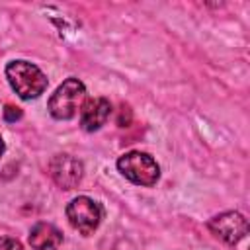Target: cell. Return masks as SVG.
<instances>
[{
	"instance_id": "5b68a950",
	"label": "cell",
	"mask_w": 250,
	"mask_h": 250,
	"mask_svg": "<svg viewBox=\"0 0 250 250\" xmlns=\"http://www.w3.org/2000/svg\"><path fill=\"white\" fill-rule=\"evenodd\" d=\"M207 227L217 238L225 240L227 244L240 242L248 232V221L238 211H225L221 215H215L207 223Z\"/></svg>"
},
{
	"instance_id": "52a82bcc",
	"label": "cell",
	"mask_w": 250,
	"mask_h": 250,
	"mask_svg": "<svg viewBox=\"0 0 250 250\" xmlns=\"http://www.w3.org/2000/svg\"><path fill=\"white\" fill-rule=\"evenodd\" d=\"M111 115V104L105 98L86 100L80 107V127L84 131H98Z\"/></svg>"
},
{
	"instance_id": "ba28073f",
	"label": "cell",
	"mask_w": 250,
	"mask_h": 250,
	"mask_svg": "<svg viewBox=\"0 0 250 250\" xmlns=\"http://www.w3.org/2000/svg\"><path fill=\"white\" fill-rule=\"evenodd\" d=\"M29 244L33 250H59L62 232L51 223H37L29 232Z\"/></svg>"
},
{
	"instance_id": "8fae6325",
	"label": "cell",
	"mask_w": 250,
	"mask_h": 250,
	"mask_svg": "<svg viewBox=\"0 0 250 250\" xmlns=\"http://www.w3.org/2000/svg\"><path fill=\"white\" fill-rule=\"evenodd\" d=\"M4 150H6V145H4V141H2V137H0V158H2Z\"/></svg>"
},
{
	"instance_id": "9c48e42d",
	"label": "cell",
	"mask_w": 250,
	"mask_h": 250,
	"mask_svg": "<svg viewBox=\"0 0 250 250\" xmlns=\"http://www.w3.org/2000/svg\"><path fill=\"white\" fill-rule=\"evenodd\" d=\"M0 250H23V246L10 236H0Z\"/></svg>"
},
{
	"instance_id": "6da1fadb",
	"label": "cell",
	"mask_w": 250,
	"mask_h": 250,
	"mask_svg": "<svg viewBox=\"0 0 250 250\" xmlns=\"http://www.w3.org/2000/svg\"><path fill=\"white\" fill-rule=\"evenodd\" d=\"M6 78L12 86V90L21 100H33L39 98L47 90V76L45 72L27 61H12L6 64Z\"/></svg>"
},
{
	"instance_id": "30bf717a",
	"label": "cell",
	"mask_w": 250,
	"mask_h": 250,
	"mask_svg": "<svg viewBox=\"0 0 250 250\" xmlns=\"http://www.w3.org/2000/svg\"><path fill=\"white\" fill-rule=\"evenodd\" d=\"M4 119L8 123H14V121L21 119V109L20 107H14V105H6L4 107Z\"/></svg>"
},
{
	"instance_id": "277c9868",
	"label": "cell",
	"mask_w": 250,
	"mask_h": 250,
	"mask_svg": "<svg viewBox=\"0 0 250 250\" xmlns=\"http://www.w3.org/2000/svg\"><path fill=\"white\" fill-rule=\"evenodd\" d=\"M102 217H104V211L100 203L94 201L92 197L78 195L66 205V219L72 225V229H76L80 234H86V236L92 234L100 227Z\"/></svg>"
},
{
	"instance_id": "8992f818",
	"label": "cell",
	"mask_w": 250,
	"mask_h": 250,
	"mask_svg": "<svg viewBox=\"0 0 250 250\" xmlns=\"http://www.w3.org/2000/svg\"><path fill=\"white\" fill-rule=\"evenodd\" d=\"M49 174L57 186H61L62 189H72L80 184L84 166L70 154H55L49 162Z\"/></svg>"
},
{
	"instance_id": "7a4b0ae2",
	"label": "cell",
	"mask_w": 250,
	"mask_h": 250,
	"mask_svg": "<svg viewBox=\"0 0 250 250\" xmlns=\"http://www.w3.org/2000/svg\"><path fill=\"white\" fill-rule=\"evenodd\" d=\"M86 102V88L78 78H66L49 98V113L55 119H72Z\"/></svg>"
},
{
	"instance_id": "3957f363",
	"label": "cell",
	"mask_w": 250,
	"mask_h": 250,
	"mask_svg": "<svg viewBox=\"0 0 250 250\" xmlns=\"http://www.w3.org/2000/svg\"><path fill=\"white\" fill-rule=\"evenodd\" d=\"M117 170L133 184L137 186H145L150 188L158 182L160 178V168L156 164V160L141 150H131L125 152L123 156H119L117 160Z\"/></svg>"
}]
</instances>
